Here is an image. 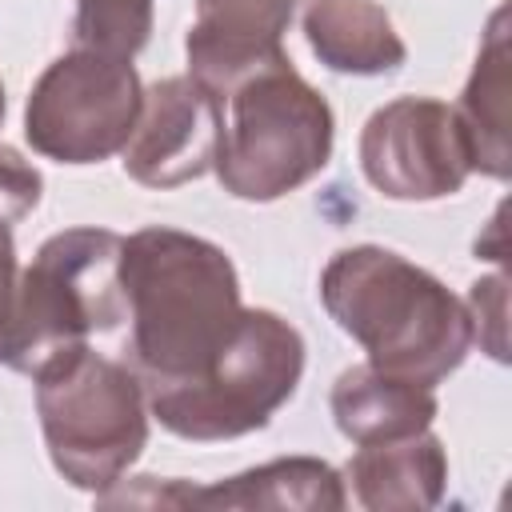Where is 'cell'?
Returning a JSON list of instances; mask_svg holds the SVG:
<instances>
[{
  "instance_id": "obj_1",
  "label": "cell",
  "mask_w": 512,
  "mask_h": 512,
  "mask_svg": "<svg viewBox=\"0 0 512 512\" xmlns=\"http://www.w3.org/2000/svg\"><path fill=\"white\" fill-rule=\"evenodd\" d=\"M128 360L148 388L200 376L240 324V276L228 252L180 228H140L120 248Z\"/></svg>"
},
{
  "instance_id": "obj_2",
  "label": "cell",
  "mask_w": 512,
  "mask_h": 512,
  "mask_svg": "<svg viewBox=\"0 0 512 512\" xmlns=\"http://www.w3.org/2000/svg\"><path fill=\"white\" fill-rule=\"evenodd\" d=\"M320 304L384 376L436 388L468 348L472 320L432 272L380 244L340 248L320 272Z\"/></svg>"
},
{
  "instance_id": "obj_3",
  "label": "cell",
  "mask_w": 512,
  "mask_h": 512,
  "mask_svg": "<svg viewBox=\"0 0 512 512\" xmlns=\"http://www.w3.org/2000/svg\"><path fill=\"white\" fill-rule=\"evenodd\" d=\"M124 236L108 228H64L40 244L16 276L8 320L0 328V364L40 376L88 336L116 332L128 320L120 292Z\"/></svg>"
},
{
  "instance_id": "obj_4",
  "label": "cell",
  "mask_w": 512,
  "mask_h": 512,
  "mask_svg": "<svg viewBox=\"0 0 512 512\" xmlns=\"http://www.w3.org/2000/svg\"><path fill=\"white\" fill-rule=\"evenodd\" d=\"M332 140L336 120L328 100L280 56L224 92L212 168L228 196L268 204L320 176L332 160Z\"/></svg>"
},
{
  "instance_id": "obj_5",
  "label": "cell",
  "mask_w": 512,
  "mask_h": 512,
  "mask_svg": "<svg viewBox=\"0 0 512 512\" xmlns=\"http://www.w3.org/2000/svg\"><path fill=\"white\" fill-rule=\"evenodd\" d=\"M32 380L56 472L92 496L116 488L148 444V396L140 376L84 344Z\"/></svg>"
},
{
  "instance_id": "obj_6",
  "label": "cell",
  "mask_w": 512,
  "mask_h": 512,
  "mask_svg": "<svg viewBox=\"0 0 512 512\" xmlns=\"http://www.w3.org/2000/svg\"><path fill=\"white\" fill-rule=\"evenodd\" d=\"M304 376V336L268 308H244L216 360L180 384L148 388V412L180 440L212 444L264 428Z\"/></svg>"
},
{
  "instance_id": "obj_7",
  "label": "cell",
  "mask_w": 512,
  "mask_h": 512,
  "mask_svg": "<svg viewBox=\"0 0 512 512\" xmlns=\"http://www.w3.org/2000/svg\"><path fill=\"white\" fill-rule=\"evenodd\" d=\"M140 76L132 60L72 48L56 56L28 92L24 140L56 164H100L124 152L140 116Z\"/></svg>"
},
{
  "instance_id": "obj_8",
  "label": "cell",
  "mask_w": 512,
  "mask_h": 512,
  "mask_svg": "<svg viewBox=\"0 0 512 512\" xmlns=\"http://www.w3.org/2000/svg\"><path fill=\"white\" fill-rule=\"evenodd\" d=\"M360 168L388 200L456 196L472 176L456 112L432 96H400L376 108L360 132Z\"/></svg>"
},
{
  "instance_id": "obj_9",
  "label": "cell",
  "mask_w": 512,
  "mask_h": 512,
  "mask_svg": "<svg viewBox=\"0 0 512 512\" xmlns=\"http://www.w3.org/2000/svg\"><path fill=\"white\" fill-rule=\"evenodd\" d=\"M224 100L192 76H164L144 88L136 128L124 144V172L144 188H180L216 164Z\"/></svg>"
},
{
  "instance_id": "obj_10",
  "label": "cell",
  "mask_w": 512,
  "mask_h": 512,
  "mask_svg": "<svg viewBox=\"0 0 512 512\" xmlns=\"http://www.w3.org/2000/svg\"><path fill=\"white\" fill-rule=\"evenodd\" d=\"M292 16L296 0H196L184 40L188 76L224 100V92L248 72L288 56L284 32Z\"/></svg>"
},
{
  "instance_id": "obj_11",
  "label": "cell",
  "mask_w": 512,
  "mask_h": 512,
  "mask_svg": "<svg viewBox=\"0 0 512 512\" xmlns=\"http://www.w3.org/2000/svg\"><path fill=\"white\" fill-rule=\"evenodd\" d=\"M152 488L148 496H132L128 504H196V508H304V512H340L348 504L344 480L328 460L316 456H284L268 460L260 468H248L240 476H228L208 488H192L184 480H168L156 488L152 476H144Z\"/></svg>"
},
{
  "instance_id": "obj_12",
  "label": "cell",
  "mask_w": 512,
  "mask_h": 512,
  "mask_svg": "<svg viewBox=\"0 0 512 512\" xmlns=\"http://www.w3.org/2000/svg\"><path fill=\"white\" fill-rule=\"evenodd\" d=\"M348 480L368 512H420L436 508L448 488V456L428 428L404 440L360 444L348 460Z\"/></svg>"
},
{
  "instance_id": "obj_13",
  "label": "cell",
  "mask_w": 512,
  "mask_h": 512,
  "mask_svg": "<svg viewBox=\"0 0 512 512\" xmlns=\"http://www.w3.org/2000/svg\"><path fill=\"white\" fill-rule=\"evenodd\" d=\"M468 164L492 180H508L512 148H508V8L500 4L484 28L472 76L452 104Z\"/></svg>"
},
{
  "instance_id": "obj_14",
  "label": "cell",
  "mask_w": 512,
  "mask_h": 512,
  "mask_svg": "<svg viewBox=\"0 0 512 512\" xmlns=\"http://www.w3.org/2000/svg\"><path fill=\"white\" fill-rule=\"evenodd\" d=\"M332 420L352 444H384L404 440L436 420V396L424 384L396 380L376 372L372 364H352L332 384Z\"/></svg>"
},
{
  "instance_id": "obj_15",
  "label": "cell",
  "mask_w": 512,
  "mask_h": 512,
  "mask_svg": "<svg viewBox=\"0 0 512 512\" xmlns=\"http://www.w3.org/2000/svg\"><path fill=\"white\" fill-rule=\"evenodd\" d=\"M304 40L324 68L344 76H384L408 60L392 16L376 0H308Z\"/></svg>"
},
{
  "instance_id": "obj_16",
  "label": "cell",
  "mask_w": 512,
  "mask_h": 512,
  "mask_svg": "<svg viewBox=\"0 0 512 512\" xmlns=\"http://www.w3.org/2000/svg\"><path fill=\"white\" fill-rule=\"evenodd\" d=\"M152 36V0H76L72 44L132 60Z\"/></svg>"
},
{
  "instance_id": "obj_17",
  "label": "cell",
  "mask_w": 512,
  "mask_h": 512,
  "mask_svg": "<svg viewBox=\"0 0 512 512\" xmlns=\"http://www.w3.org/2000/svg\"><path fill=\"white\" fill-rule=\"evenodd\" d=\"M468 320H472V340H480V348L492 360H508V340H504V312H508V276H484L472 284L468 292Z\"/></svg>"
},
{
  "instance_id": "obj_18",
  "label": "cell",
  "mask_w": 512,
  "mask_h": 512,
  "mask_svg": "<svg viewBox=\"0 0 512 512\" xmlns=\"http://www.w3.org/2000/svg\"><path fill=\"white\" fill-rule=\"evenodd\" d=\"M44 192V176L8 144H0V220L16 224L24 220Z\"/></svg>"
},
{
  "instance_id": "obj_19",
  "label": "cell",
  "mask_w": 512,
  "mask_h": 512,
  "mask_svg": "<svg viewBox=\"0 0 512 512\" xmlns=\"http://www.w3.org/2000/svg\"><path fill=\"white\" fill-rule=\"evenodd\" d=\"M12 288H16V240H12V224L0 220V328L8 320Z\"/></svg>"
},
{
  "instance_id": "obj_20",
  "label": "cell",
  "mask_w": 512,
  "mask_h": 512,
  "mask_svg": "<svg viewBox=\"0 0 512 512\" xmlns=\"http://www.w3.org/2000/svg\"><path fill=\"white\" fill-rule=\"evenodd\" d=\"M4 108H8V100H4V84H0V124H4Z\"/></svg>"
}]
</instances>
